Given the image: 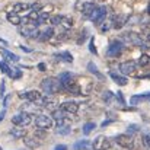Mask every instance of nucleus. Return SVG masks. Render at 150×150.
Returning <instances> with one entry per match:
<instances>
[{
    "label": "nucleus",
    "instance_id": "nucleus-5",
    "mask_svg": "<svg viewBox=\"0 0 150 150\" xmlns=\"http://www.w3.org/2000/svg\"><path fill=\"white\" fill-rule=\"evenodd\" d=\"M111 146H112L111 139H108L105 136H98L92 142V149L93 150H108V149H111Z\"/></svg>",
    "mask_w": 150,
    "mask_h": 150
},
{
    "label": "nucleus",
    "instance_id": "nucleus-11",
    "mask_svg": "<svg viewBox=\"0 0 150 150\" xmlns=\"http://www.w3.org/2000/svg\"><path fill=\"white\" fill-rule=\"evenodd\" d=\"M122 38H124V41L128 42V44H133V45H144L143 41H142V38H140V35H137V34H134V32H127Z\"/></svg>",
    "mask_w": 150,
    "mask_h": 150
},
{
    "label": "nucleus",
    "instance_id": "nucleus-27",
    "mask_svg": "<svg viewBox=\"0 0 150 150\" xmlns=\"http://www.w3.org/2000/svg\"><path fill=\"white\" fill-rule=\"evenodd\" d=\"M50 19H51V16L48 15V13H40V16H38V25H41V23H47Z\"/></svg>",
    "mask_w": 150,
    "mask_h": 150
},
{
    "label": "nucleus",
    "instance_id": "nucleus-23",
    "mask_svg": "<svg viewBox=\"0 0 150 150\" xmlns=\"http://www.w3.org/2000/svg\"><path fill=\"white\" fill-rule=\"evenodd\" d=\"M95 128H96V124H95V122H86V124L83 125V134L88 136V134H91Z\"/></svg>",
    "mask_w": 150,
    "mask_h": 150
},
{
    "label": "nucleus",
    "instance_id": "nucleus-35",
    "mask_svg": "<svg viewBox=\"0 0 150 150\" xmlns=\"http://www.w3.org/2000/svg\"><path fill=\"white\" fill-rule=\"evenodd\" d=\"M54 150H67V146H64V144H57Z\"/></svg>",
    "mask_w": 150,
    "mask_h": 150
},
{
    "label": "nucleus",
    "instance_id": "nucleus-19",
    "mask_svg": "<svg viewBox=\"0 0 150 150\" xmlns=\"http://www.w3.org/2000/svg\"><path fill=\"white\" fill-rule=\"evenodd\" d=\"M60 26H63L64 29H70L73 26V19L71 18H67V16H61L60 19Z\"/></svg>",
    "mask_w": 150,
    "mask_h": 150
},
{
    "label": "nucleus",
    "instance_id": "nucleus-36",
    "mask_svg": "<svg viewBox=\"0 0 150 150\" xmlns=\"http://www.w3.org/2000/svg\"><path fill=\"white\" fill-rule=\"evenodd\" d=\"M4 115H6V109H3V111L0 112V121H1V120L4 118Z\"/></svg>",
    "mask_w": 150,
    "mask_h": 150
},
{
    "label": "nucleus",
    "instance_id": "nucleus-42",
    "mask_svg": "<svg viewBox=\"0 0 150 150\" xmlns=\"http://www.w3.org/2000/svg\"><path fill=\"white\" fill-rule=\"evenodd\" d=\"M149 150H150V149H149Z\"/></svg>",
    "mask_w": 150,
    "mask_h": 150
},
{
    "label": "nucleus",
    "instance_id": "nucleus-31",
    "mask_svg": "<svg viewBox=\"0 0 150 150\" xmlns=\"http://www.w3.org/2000/svg\"><path fill=\"white\" fill-rule=\"evenodd\" d=\"M143 144H144L147 149H150V134H144V136H143Z\"/></svg>",
    "mask_w": 150,
    "mask_h": 150
},
{
    "label": "nucleus",
    "instance_id": "nucleus-33",
    "mask_svg": "<svg viewBox=\"0 0 150 150\" xmlns=\"http://www.w3.org/2000/svg\"><path fill=\"white\" fill-rule=\"evenodd\" d=\"M112 98H114V93H112V92H105V93H103V100H105V102H109Z\"/></svg>",
    "mask_w": 150,
    "mask_h": 150
},
{
    "label": "nucleus",
    "instance_id": "nucleus-38",
    "mask_svg": "<svg viewBox=\"0 0 150 150\" xmlns=\"http://www.w3.org/2000/svg\"><path fill=\"white\" fill-rule=\"evenodd\" d=\"M144 32H146V38H147V40L150 41V31H147V29H146Z\"/></svg>",
    "mask_w": 150,
    "mask_h": 150
},
{
    "label": "nucleus",
    "instance_id": "nucleus-20",
    "mask_svg": "<svg viewBox=\"0 0 150 150\" xmlns=\"http://www.w3.org/2000/svg\"><path fill=\"white\" fill-rule=\"evenodd\" d=\"M144 99H150V92L147 93H143V95H136V96H133L130 102H131V105H136V103H139V102H142V100Z\"/></svg>",
    "mask_w": 150,
    "mask_h": 150
},
{
    "label": "nucleus",
    "instance_id": "nucleus-3",
    "mask_svg": "<svg viewBox=\"0 0 150 150\" xmlns=\"http://www.w3.org/2000/svg\"><path fill=\"white\" fill-rule=\"evenodd\" d=\"M96 7H98V6H96L93 1H91V0H79V1L76 3V9H77L82 15H85L86 18H89Z\"/></svg>",
    "mask_w": 150,
    "mask_h": 150
},
{
    "label": "nucleus",
    "instance_id": "nucleus-6",
    "mask_svg": "<svg viewBox=\"0 0 150 150\" xmlns=\"http://www.w3.org/2000/svg\"><path fill=\"white\" fill-rule=\"evenodd\" d=\"M35 125H37V128L38 130H50L51 127H52V118L48 117V115H44V114H41V115H37L35 117Z\"/></svg>",
    "mask_w": 150,
    "mask_h": 150
},
{
    "label": "nucleus",
    "instance_id": "nucleus-32",
    "mask_svg": "<svg viewBox=\"0 0 150 150\" xmlns=\"http://www.w3.org/2000/svg\"><path fill=\"white\" fill-rule=\"evenodd\" d=\"M137 131H140V127H139V125L131 124V125L128 127V133H137Z\"/></svg>",
    "mask_w": 150,
    "mask_h": 150
},
{
    "label": "nucleus",
    "instance_id": "nucleus-24",
    "mask_svg": "<svg viewBox=\"0 0 150 150\" xmlns=\"http://www.w3.org/2000/svg\"><path fill=\"white\" fill-rule=\"evenodd\" d=\"M10 134H12L13 137H18V139H21V137H25L26 131H25V128H13V130L10 131Z\"/></svg>",
    "mask_w": 150,
    "mask_h": 150
},
{
    "label": "nucleus",
    "instance_id": "nucleus-29",
    "mask_svg": "<svg viewBox=\"0 0 150 150\" xmlns=\"http://www.w3.org/2000/svg\"><path fill=\"white\" fill-rule=\"evenodd\" d=\"M21 76H22V71L18 70V69H13V70H10V73H9V77H12V79H19Z\"/></svg>",
    "mask_w": 150,
    "mask_h": 150
},
{
    "label": "nucleus",
    "instance_id": "nucleus-28",
    "mask_svg": "<svg viewBox=\"0 0 150 150\" xmlns=\"http://www.w3.org/2000/svg\"><path fill=\"white\" fill-rule=\"evenodd\" d=\"M57 133H58V134H61V136H66V134H69V133H70V127H69V125H58Z\"/></svg>",
    "mask_w": 150,
    "mask_h": 150
},
{
    "label": "nucleus",
    "instance_id": "nucleus-8",
    "mask_svg": "<svg viewBox=\"0 0 150 150\" xmlns=\"http://www.w3.org/2000/svg\"><path fill=\"white\" fill-rule=\"evenodd\" d=\"M137 70V63L133 61V60H128V61H124L120 64V71L125 76H130V74H134Z\"/></svg>",
    "mask_w": 150,
    "mask_h": 150
},
{
    "label": "nucleus",
    "instance_id": "nucleus-22",
    "mask_svg": "<svg viewBox=\"0 0 150 150\" xmlns=\"http://www.w3.org/2000/svg\"><path fill=\"white\" fill-rule=\"evenodd\" d=\"M55 57H58V58H61L63 61H67V63H71L73 61V55L70 52H67V51L60 52V54H55Z\"/></svg>",
    "mask_w": 150,
    "mask_h": 150
},
{
    "label": "nucleus",
    "instance_id": "nucleus-30",
    "mask_svg": "<svg viewBox=\"0 0 150 150\" xmlns=\"http://www.w3.org/2000/svg\"><path fill=\"white\" fill-rule=\"evenodd\" d=\"M0 70H1L4 74H7V76H9V73H10V70H12V69H10L4 61H0Z\"/></svg>",
    "mask_w": 150,
    "mask_h": 150
},
{
    "label": "nucleus",
    "instance_id": "nucleus-9",
    "mask_svg": "<svg viewBox=\"0 0 150 150\" xmlns=\"http://www.w3.org/2000/svg\"><path fill=\"white\" fill-rule=\"evenodd\" d=\"M105 16H106V7H105V6H98V7L92 12V15L89 16V19H91L92 22H95V23H100V22L105 19Z\"/></svg>",
    "mask_w": 150,
    "mask_h": 150
},
{
    "label": "nucleus",
    "instance_id": "nucleus-26",
    "mask_svg": "<svg viewBox=\"0 0 150 150\" xmlns=\"http://www.w3.org/2000/svg\"><path fill=\"white\" fill-rule=\"evenodd\" d=\"M88 70H89V71H91V73H93V74H95V76H98V77H99V79H103V76H102V74H100L99 71H98V67H96V66H95V64H93V63H92V61H91V63H89V64H88Z\"/></svg>",
    "mask_w": 150,
    "mask_h": 150
},
{
    "label": "nucleus",
    "instance_id": "nucleus-34",
    "mask_svg": "<svg viewBox=\"0 0 150 150\" xmlns=\"http://www.w3.org/2000/svg\"><path fill=\"white\" fill-rule=\"evenodd\" d=\"M89 50L92 51L93 54H96V48H95V45H93V38L91 40V45H89Z\"/></svg>",
    "mask_w": 150,
    "mask_h": 150
},
{
    "label": "nucleus",
    "instance_id": "nucleus-40",
    "mask_svg": "<svg viewBox=\"0 0 150 150\" xmlns=\"http://www.w3.org/2000/svg\"><path fill=\"white\" fill-rule=\"evenodd\" d=\"M0 150H1V147H0Z\"/></svg>",
    "mask_w": 150,
    "mask_h": 150
},
{
    "label": "nucleus",
    "instance_id": "nucleus-16",
    "mask_svg": "<svg viewBox=\"0 0 150 150\" xmlns=\"http://www.w3.org/2000/svg\"><path fill=\"white\" fill-rule=\"evenodd\" d=\"M6 18H7V21L12 23V25H21L22 23V18L18 15V13H15V12H9L7 15H6Z\"/></svg>",
    "mask_w": 150,
    "mask_h": 150
},
{
    "label": "nucleus",
    "instance_id": "nucleus-37",
    "mask_svg": "<svg viewBox=\"0 0 150 150\" xmlns=\"http://www.w3.org/2000/svg\"><path fill=\"white\" fill-rule=\"evenodd\" d=\"M38 67L41 69V71H44V70H45V64H42V63H41V64H40Z\"/></svg>",
    "mask_w": 150,
    "mask_h": 150
},
{
    "label": "nucleus",
    "instance_id": "nucleus-18",
    "mask_svg": "<svg viewBox=\"0 0 150 150\" xmlns=\"http://www.w3.org/2000/svg\"><path fill=\"white\" fill-rule=\"evenodd\" d=\"M74 150H88L92 147V143L89 140H79L77 143H74Z\"/></svg>",
    "mask_w": 150,
    "mask_h": 150
},
{
    "label": "nucleus",
    "instance_id": "nucleus-39",
    "mask_svg": "<svg viewBox=\"0 0 150 150\" xmlns=\"http://www.w3.org/2000/svg\"><path fill=\"white\" fill-rule=\"evenodd\" d=\"M147 12H149V15H150V4H149V7H147Z\"/></svg>",
    "mask_w": 150,
    "mask_h": 150
},
{
    "label": "nucleus",
    "instance_id": "nucleus-7",
    "mask_svg": "<svg viewBox=\"0 0 150 150\" xmlns=\"http://www.w3.org/2000/svg\"><path fill=\"white\" fill-rule=\"evenodd\" d=\"M115 143L118 146H121V147L128 149V150H131L134 147V140H133V137L130 134H118L115 137Z\"/></svg>",
    "mask_w": 150,
    "mask_h": 150
},
{
    "label": "nucleus",
    "instance_id": "nucleus-14",
    "mask_svg": "<svg viewBox=\"0 0 150 150\" xmlns=\"http://www.w3.org/2000/svg\"><path fill=\"white\" fill-rule=\"evenodd\" d=\"M32 9V6L31 4H28V3H16V4H13V12L15 13H23V12H29Z\"/></svg>",
    "mask_w": 150,
    "mask_h": 150
},
{
    "label": "nucleus",
    "instance_id": "nucleus-21",
    "mask_svg": "<svg viewBox=\"0 0 150 150\" xmlns=\"http://www.w3.org/2000/svg\"><path fill=\"white\" fill-rule=\"evenodd\" d=\"M1 54H3V57L7 60V61H18L19 60V57L16 55V54H13V52H10V51H7V50H1Z\"/></svg>",
    "mask_w": 150,
    "mask_h": 150
},
{
    "label": "nucleus",
    "instance_id": "nucleus-12",
    "mask_svg": "<svg viewBox=\"0 0 150 150\" xmlns=\"http://www.w3.org/2000/svg\"><path fill=\"white\" fill-rule=\"evenodd\" d=\"M60 109L64 111L66 114H76L79 111V105L76 102H73V100H66V102L61 103V108Z\"/></svg>",
    "mask_w": 150,
    "mask_h": 150
},
{
    "label": "nucleus",
    "instance_id": "nucleus-17",
    "mask_svg": "<svg viewBox=\"0 0 150 150\" xmlns=\"http://www.w3.org/2000/svg\"><path fill=\"white\" fill-rule=\"evenodd\" d=\"M52 35H54V31H52V28H45L44 31H40L38 40H40V41H48Z\"/></svg>",
    "mask_w": 150,
    "mask_h": 150
},
{
    "label": "nucleus",
    "instance_id": "nucleus-13",
    "mask_svg": "<svg viewBox=\"0 0 150 150\" xmlns=\"http://www.w3.org/2000/svg\"><path fill=\"white\" fill-rule=\"evenodd\" d=\"M109 77H111L117 85H120V86H125L127 82H128L125 76H121V74H118V73H115V71H109Z\"/></svg>",
    "mask_w": 150,
    "mask_h": 150
},
{
    "label": "nucleus",
    "instance_id": "nucleus-10",
    "mask_svg": "<svg viewBox=\"0 0 150 150\" xmlns=\"http://www.w3.org/2000/svg\"><path fill=\"white\" fill-rule=\"evenodd\" d=\"M122 48H124V44L121 41H114V42H111V45L108 48V55L109 57H118L121 54Z\"/></svg>",
    "mask_w": 150,
    "mask_h": 150
},
{
    "label": "nucleus",
    "instance_id": "nucleus-41",
    "mask_svg": "<svg viewBox=\"0 0 150 150\" xmlns=\"http://www.w3.org/2000/svg\"><path fill=\"white\" fill-rule=\"evenodd\" d=\"M149 100H150V99H149Z\"/></svg>",
    "mask_w": 150,
    "mask_h": 150
},
{
    "label": "nucleus",
    "instance_id": "nucleus-15",
    "mask_svg": "<svg viewBox=\"0 0 150 150\" xmlns=\"http://www.w3.org/2000/svg\"><path fill=\"white\" fill-rule=\"evenodd\" d=\"M23 143H25V146H28L31 149H37L41 146V142L35 137H23Z\"/></svg>",
    "mask_w": 150,
    "mask_h": 150
},
{
    "label": "nucleus",
    "instance_id": "nucleus-1",
    "mask_svg": "<svg viewBox=\"0 0 150 150\" xmlns=\"http://www.w3.org/2000/svg\"><path fill=\"white\" fill-rule=\"evenodd\" d=\"M41 89H42L44 93H47L50 96V95H55L57 92H60V89H63V86H61V83H60L58 79H55V77H47V79H44L41 82Z\"/></svg>",
    "mask_w": 150,
    "mask_h": 150
},
{
    "label": "nucleus",
    "instance_id": "nucleus-25",
    "mask_svg": "<svg viewBox=\"0 0 150 150\" xmlns=\"http://www.w3.org/2000/svg\"><path fill=\"white\" fill-rule=\"evenodd\" d=\"M137 63H139V66H142V67L147 66V64L150 63V55H149V54H142Z\"/></svg>",
    "mask_w": 150,
    "mask_h": 150
},
{
    "label": "nucleus",
    "instance_id": "nucleus-2",
    "mask_svg": "<svg viewBox=\"0 0 150 150\" xmlns=\"http://www.w3.org/2000/svg\"><path fill=\"white\" fill-rule=\"evenodd\" d=\"M38 23H34V22H28L25 25H22L19 28V34L22 37H26V38H38L40 35V31H38Z\"/></svg>",
    "mask_w": 150,
    "mask_h": 150
},
{
    "label": "nucleus",
    "instance_id": "nucleus-4",
    "mask_svg": "<svg viewBox=\"0 0 150 150\" xmlns=\"http://www.w3.org/2000/svg\"><path fill=\"white\" fill-rule=\"evenodd\" d=\"M32 122V115L28 112H21L15 117H12V124L18 125V127H26Z\"/></svg>",
    "mask_w": 150,
    "mask_h": 150
}]
</instances>
